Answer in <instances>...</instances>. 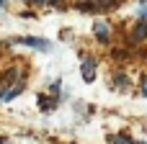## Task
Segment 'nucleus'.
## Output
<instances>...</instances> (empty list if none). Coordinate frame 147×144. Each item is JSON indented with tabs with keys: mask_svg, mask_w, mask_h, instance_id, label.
<instances>
[{
	"mask_svg": "<svg viewBox=\"0 0 147 144\" xmlns=\"http://www.w3.org/2000/svg\"><path fill=\"white\" fill-rule=\"evenodd\" d=\"M140 18H142V21H147V5H145V10L140 13Z\"/></svg>",
	"mask_w": 147,
	"mask_h": 144,
	"instance_id": "nucleus-7",
	"label": "nucleus"
},
{
	"mask_svg": "<svg viewBox=\"0 0 147 144\" xmlns=\"http://www.w3.org/2000/svg\"><path fill=\"white\" fill-rule=\"evenodd\" d=\"M3 5H5V0H0V8H3Z\"/></svg>",
	"mask_w": 147,
	"mask_h": 144,
	"instance_id": "nucleus-8",
	"label": "nucleus"
},
{
	"mask_svg": "<svg viewBox=\"0 0 147 144\" xmlns=\"http://www.w3.org/2000/svg\"><path fill=\"white\" fill-rule=\"evenodd\" d=\"M114 144H132V142H129V137H116Z\"/></svg>",
	"mask_w": 147,
	"mask_h": 144,
	"instance_id": "nucleus-5",
	"label": "nucleus"
},
{
	"mask_svg": "<svg viewBox=\"0 0 147 144\" xmlns=\"http://www.w3.org/2000/svg\"><path fill=\"white\" fill-rule=\"evenodd\" d=\"M80 70H83V80L85 82H93V77H96V59L93 57H85L80 62Z\"/></svg>",
	"mask_w": 147,
	"mask_h": 144,
	"instance_id": "nucleus-2",
	"label": "nucleus"
},
{
	"mask_svg": "<svg viewBox=\"0 0 147 144\" xmlns=\"http://www.w3.org/2000/svg\"><path fill=\"white\" fill-rule=\"evenodd\" d=\"M142 3H147V0H142Z\"/></svg>",
	"mask_w": 147,
	"mask_h": 144,
	"instance_id": "nucleus-9",
	"label": "nucleus"
},
{
	"mask_svg": "<svg viewBox=\"0 0 147 144\" xmlns=\"http://www.w3.org/2000/svg\"><path fill=\"white\" fill-rule=\"evenodd\" d=\"M34 3H39V5H47V3H52V5H54L57 0H34Z\"/></svg>",
	"mask_w": 147,
	"mask_h": 144,
	"instance_id": "nucleus-6",
	"label": "nucleus"
},
{
	"mask_svg": "<svg viewBox=\"0 0 147 144\" xmlns=\"http://www.w3.org/2000/svg\"><path fill=\"white\" fill-rule=\"evenodd\" d=\"M16 44H26V46H34V49H41V52H49V41L44 39H34V36H18L13 39Z\"/></svg>",
	"mask_w": 147,
	"mask_h": 144,
	"instance_id": "nucleus-1",
	"label": "nucleus"
},
{
	"mask_svg": "<svg viewBox=\"0 0 147 144\" xmlns=\"http://www.w3.org/2000/svg\"><path fill=\"white\" fill-rule=\"evenodd\" d=\"M93 33H96V39L98 41H109V23L106 21H96V26H93Z\"/></svg>",
	"mask_w": 147,
	"mask_h": 144,
	"instance_id": "nucleus-3",
	"label": "nucleus"
},
{
	"mask_svg": "<svg viewBox=\"0 0 147 144\" xmlns=\"http://www.w3.org/2000/svg\"><path fill=\"white\" fill-rule=\"evenodd\" d=\"M132 39L134 41H142V39H147V26L142 23V26H137L134 31H132Z\"/></svg>",
	"mask_w": 147,
	"mask_h": 144,
	"instance_id": "nucleus-4",
	"label": "nucleus"
}]
</instances>
